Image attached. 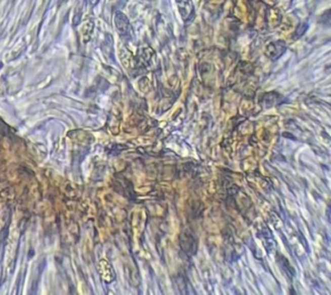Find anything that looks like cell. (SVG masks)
<instances>
[{
    "label": "cell",
    "instance_id": "obj_1",
    "mask_svg": "<svg viewBox=\"0 0 331 295\" xmlns=\"http://www.w3.org/2000/svg\"><path fill=\"white\" fill-rule=\"evenodd\" d=\"M92 1V3H96L98 0H91Z\"/></svg>",
    "mask_w": 331,
    "mask_h": 295
}]
</instances>
